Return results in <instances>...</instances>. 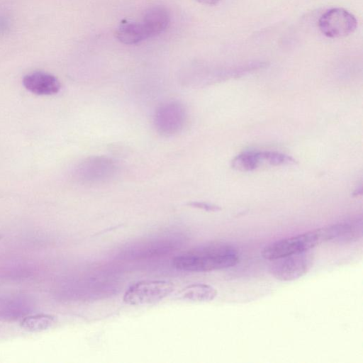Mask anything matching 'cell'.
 I'll use <instances>...</instances> for the list:
<instances>
[{"label":"cell","mask_w":363,"mask_h":363,"mask_svg":"<svg viewBox=\"0 0 363 363\" xmlns=\"http://www.w3.org/2000/svg\"><path fill=\"white\" fill-rule=\"evenodd\" d=\"M239 262L237 249L228 243L213 242L201 245L175 257L174 268L186 272H203L229 268Z\"/></svg>","instance_id":"6da1fadb"},{"label":"cell","mask_w":363,"mask_h":363,"mask_svg":"<svg viewBox=\"0 0 363 363\" xmlns=\"http://www.w3.org/2000/svg\"><path fill=\"white\" fill-rule=\"evenodd\" d=\"M322 242L320 230L317 229L272 242L263 248L262 256L271 261L311 250Z\"/></svg>","instance_id":"7a4b0ae2"},{"label":"cell","mask_w":363,"mask_h":363,"mask_svg":"<svg viewBox=\"0 0 363 363\" xmlns=\"http://www.w3.org/2000/svg\"><path fill=\"white\" fill-rule=\"evenodd\" d=\"M174 291V284L167 280H146L130 286L125 292L123 301L129 305H146L158 302Z\"/></svg>","instance_id":"3957f363"},{"label":"cell","mask_w":363,"mask_h":363,"mask_svg":"<svg viewBox=\"0 0 363 363\" xmlns=\"http://www.w3.org/2000/svg\"><path fill=\"white\" fill-rule=\"evenodd\" d=\"M314 256L311 250L271 260L269 271L277 279L290 281L304 276L312 267Z\"/></svg>","instance_id":"277c9868"},{"label":"cell","mask_w":363,"mask_h":363,"mask_svg":"<svg viewBox=\"0 0 363 363\" xmlns=\"http://www.w3.org/2000/svg\"><path fill=\"white\" fill-rule=\"evenodd\" d=\"M116 171L117 166L112 159L94 156L80 162L74 170V176L83 184H95L110 180Z\"/></svg>","instance_id":"5b68a950"},{"label":"cell","mask_w":363,"mask_h":363,"mask_svg":"<svg viewBox=\"0 0 363 363\" xmlns=\"http://www.w3.org/2000/svg\"><path fill=\"white\" fill-rule=\"evenodd\" d=\"M357 27L355 16L349 11L332 8L321 15L318 28L322 34L330 38H339L352 34Z\"/></svg>","instance_id":"8992f818"},{"label":"cell","mask_w":363,"mask_h":363,"mask_svg":"<svg viewBox=\"0 0 363 363\" xmlns=\"http://www.w3.org/2000/svg\"><path fill=\"white\" fill-rule=\"evenodd\" d=\"M186 112L184 106L178 101H168L160 105L154 116L157 131L164 136L179 133L184 126Z\"/></svg>","instance_id":"52a82bcc"},{"label":"cell","mask_w":363,"mask_h":363,"mask_svg":"<svg viewBox=\"0 0 363 363\" xmlns=\"http://www.w3.org/2000/svg\"><path fill=\"white\" fill-rule=\"evenodd\" d=\"M322 241L351 242L362 236V220L357 218L320 228Z\"/></svg>","instance_id":"ba28073f"},{"label":"cell","mask_w":363,"mask_h":363,"mask_svg":"<svg viewBox=\"0 0 363 363\" xmlns=\"http://www.w3.org/2000/svg\"><path fill=\"white\" fill-rule=\"evenodd\" d=\"M24 87L38 95H52L60 89L59 80L52 74L45 72H33L24 76Z\"/></svg>","instance_id":"9c48e42d"},{"label":"cell","mask_w":363,"mask_h":363,"mask_svg":"<svg viewBox=\"0 0 363 363\" xmlns=\"http://www.w3.org/2000/svg\"><path fill=\"white\" fill-rule=\"evenodd\" d=\"M117 39L125 45L137 44L152 38L151 34L142 21L141 22H123L116 31Z\"/></svg>","instance_id":"30bf717a"},{"label":"cell","mask_w":363,"mask_h":363,"mask_svg":"<svg viewBox=\"0 0 363 363\" xmlns=\"http://www.w3.org/2000/svg\"><path fill=\"white\" fill-rule=\"evenodd\" d=\"M142 21L154 37L166 30L169 23V14L164 7L155 6L145 11Z\"/></svg>","instance_id":"8fae6325"},{"label":"cell","mask_w":363,"mask_h":363,"mask_svg":"<svg viewBox=\"0 0 363 363\" xmlns=\"http://www.w3.org/2000/svg\"><path fill=\"white\" fill-rule=\"evenodd\" d=\"M217 296V290L209 284H194L187 286L181 291L184 299L203 302L211 301Z\"/></svg>","instance_id":"7c38bea8"},{"label":"cell","mask_w":363,"mask_h":363,"mask_svg":"<svg viewBox=\"0 0 363 363\" xmlns=\"http://www.w3.org/2000/svg\"><path fill=\"white\" fill-rule=\"evenodd\" d=\"M55 322V318L51 315L35 314L23 318L20 325L27 331L40 332L50 328Z\"/></svg>","instance_id":"4fadbf2b"},{"label":"cell","mask_w":363,"mask_h":363,"mask_svg":"<svg viewBox=\"0 0 363 363\" xmlns=\"http://www.w3.org/2000/svg\"><path fill=\"white\" fill-rule=\"evenodd\" d=\"M264 161L262 152H246L238 155L232 162L233 167L241 171L256 169Z\"/></svg>","instance_id":"5bb4252c"},{"label":"cell","mask_w":363,"mask_h":363,"mask_svg":"<svg viewBox=\"0 0 363 363\" xmlns=\"http://www.w3.org/2000/svg\"><path fill=\"white\" fill-rule=\"evenodd\" d=\"M189 205L194 208H199L208 211H216L220 210L218 206L204 202L194 201L189 203Z\"/></svg>","instance_id":"9a60e30c"},{"label":"cell","mask_w":363,"mask_h":363,"mask_svg":"<svg viewBox=\"0 0 363 363\" xmlns=\"http://www.w3.org/2000/svg\"><path fill=\"white\" fill-rule=\"evenodd\" d=\"M196 1L203 4L213 6V5L218 4L220 0H196Z\"/></svg>","instance_id":"2e32d148"},{"label":"cell","mask_w":363,"mask_h":363,"mask_svg":"<svg viewBox=\"0 0 363 363\" xmlns=\"http://www.w3.org/2000/svg\"><path fill=\"white\" fill-rule=\"evenodd\" d=\"M1 235H0V239H1Z\"/></svg>","instance_id":"e0dca14e"}]
</instances>
